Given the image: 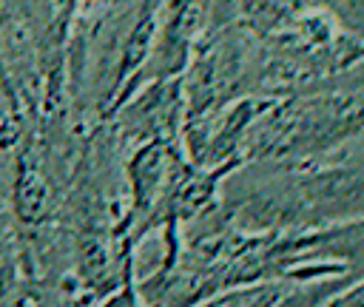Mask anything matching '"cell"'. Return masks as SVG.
<instances>
[{"label":"cell","instance_id":"6da1fadb","mask_svg":"<svg viewBox=\"0 0 364 307\" xmlns=\"http://www.w3.org/2000/svg\"><path fill=\"white\" fill-rule=\"evenodd\" d=\"M358 131V97L296 99L273 108L270 122H259L253 145L259 154L324 151Z\"/></svg>","mask_w":364,"mask_h":307},{"label":"cell","instance_id":"7a4b0ae2","mask_svg":"<svg viewBox=\"0 0 364 307\" xmlns=\"http://www.w3.org/2000/svg\"><path fill=\"white\" fill-rule=\"evenodd\" d=\"M242 74H245V54L233 37H219L205 43L191 65L185 85L188 128L199 122H210L216 111L228 99H233Z\"/></svg>","mask_w":364,"mask_h":307},{"label":"cell","instance_id":"3957f363","mask_svg":"<svg viewBox=\"0 0 364 307\" xmlns=\"http://www.w3.org/2000/svg\"><path fill=\"white\" fill-rule=\"evenodd\" d=\"M196 23H199V0H168L159 37L151 45V54H148L151 60L145 63L142 74L154 80H165L182 71L191 54Z\"/></svg>","mask_w":364,"mask_h":307},{"label":"cell","instance_id":"277c9868","mask_svg":"<svg viewBox=\"0 0 364 307\" xmlns=\"http://www.w3.org/2000/svg\"><path fill=\"white\" fill-rule=\"evenodd\" d=\"M168 154H171L168 139H145L136 148V154L131 156L128 176H131L136 210H148L154 205L159 185H162V176H165V168H168Z\"/></svg>","mask_w":364,"mask_h":307},{"label":"cell","instance_id":"5b68a950","mask_svg":"<svg viewBox=\"0 0 364 307\" xmlns=\"http://www.w3.org/2000/svg\"><path fill=\"white\" fill-rule=\"evenodd\" d=\"M247 26L259 34H290L307 14L304 0H236Z\"/></svg>","mask_w":364,"mask_h":307},{"label":"cell","instance_id":"8992f818","mask_svg":"<svg viewBox=\"0 0 364 307\" xmlns=\"http://www.w3.org/2000/svg\"><path fill=\"white\" fill-rule=\"evenodd\" d=\"M14 199H17V213L23 222H43L48 213V185L40 173V168L34 162H23L17 171V188H14Z\"/></svg>","mask_w":364,"mask_h":307}]
</instances>
